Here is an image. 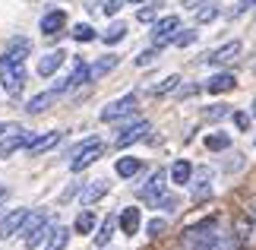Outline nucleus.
I'll return each instance as SVG.
<instances>
[{
	"instance_id": "obj_1",
	"label": "nucleus",
	"mask_w": 256,
	"mask_h": 250,
	"mask_svg": "<svg viewBox=\"0 0 256 250\" xmlns=\"http://www.w3.org/2000/svg\"><path fill=\"white\" fill-rule=\"evenodd\" d=\"M184 250H240L234 234L222 231L218 218H202V222L190 225L180 237Z\"/></svg>"
},
{
	"instance_id": "obj_2",
	"label": "nucleus",
	"mask_w": 256,
	"mask_h": 250,
	"mask_svg": "<svg viewBox=\"0 0 256 250\" xmlns=\"http://www.w3.org/2000/svg\"><path fill=\"white\" fill-rule=\"evenodd\" d=\"M51 215L48 212H28L26 215V222H22V228H19V231H22V244L32 250V247H38L44 241L48 234H51Z\"/></svg>"
},
{
	"instance_id": "obj_3",
	"label": "nucleus",
	"mask_w": 256,
	"mask_h": 250,
	"mask_svg": "<svg viewBox=\"0 0 256 250\" xmlns=\"http://www.w3.org/2000/svg\"><path fill=\"white\" fill-rule=\"evenodd\" d=\"M0 86L10 98H19L22 95V86H26V64H13L6 57H0Z\"/></svg>"
},
{
	"instance_id": "obj_4",
	"label": "nucleus",
	"mask_w": 256,
	"mask_h": 250,
	"mask_svg": "<svg viewBox=\"0 0 256 250\" xmlns=\"http://www.w3.org/2000/svg\"><path fill=\"white\" fill-rule=\"evenodd\" d=\"M102 152H104V143H102V139H95V136L86 139V143H80L70 152V171H86L92 162L102 158Z\"/></svg>"
},
{
	"instance_id": "obj_5",
	"label": "nucleus",
	"mask_w": 256,
	"mask_h": 250,
	"mask_svg": "<svg viewBox=\"0 0 256 250\" xmlns=\"http://www.w3.org/2000/svg\"><path fill=\"white\" fill-rule=\"evenodd\" d=\"M168 193V171H155L152 177H149V184L146 187H140V199H146V206H158V199Z\"/></svg>"
},
{
	"instance_id": "obj_6",
	"label": "nucleus",
	"mask_w": 256,
	"mask_h": 250,
	"mask_svg": "<svg viewBox=\"0 0 256 250\" xmlns=\"http://www.w3.org/2000/svg\"><path fill=\"white\" fill-rule=\"evenodd\" d=\"M234 241H238L240 250H253L256 247V225H253L250 212H240L234 218Z\"/></svg>"
},
{
	"instance_id": "obj_7",
	"label": "nucleus",
	"mask_w": 256,
	"mask_h": 250,
	"mask_svg": "<svg viewBox=\"0 0 256 250\" xmlns=\"http://www.w3.org/2000/svg\"><path fill=\"white\" fill-rule=\"evenodd\" d=\"M177 29H180V19H177V16H162L158 23L152 26V45H155V48L171 45L174 35H177Z\"/></svg>"
},
{
	"instance_id": "obj_8",
	"label": "nucleus",
	"mask_w": 256,
	"mask_h": 250,
	"mask_svg": "<svg viewBox=\"0 0 256 250\" xmlns=\"http://www.w3.org/2000/svg\"><path fill=\"white\" fill-rule=\"evenodd\" d=\"M136 111V95L130 92V95H124V98H117V102H111L102 111V121L104 124H114V121H120V117H130Z\"/></svg>"
},
{
	"instance_id": "obj_9",
	"label": "nucleus",
	"mask_w": 256,
	"mask_h": 250,
	"mask_svg": "<svg viewBox=\"0 0 256 250\" xmlns=\"http://www.w3.org/2000/svg\"><path fill=\"white\" fill-rule=\"evenodd\" d=\"M4 57H6V61H13V64H26L28 57H32V38L13 35L6 42V48H4Z\"/></svg>"
},
{
	"instance_id": "obj_10",
	"label": "nucleus",
	"mask_w": 256,
	"mask_h": 250,
	"mask_svg": "<svg viewBox=\"0 0 256 250\" xmlns=\"http://www.w3.org/2000/svg\"><path fill=\"white\" fill-rule=\"evenodd\" d=\"M240 51H244V45L234 38V42H224L222 48H215L212 54H206V64H215V67H222V64H234L240 57Z\"/></svg>"
},
{
	"instance_id": "obj_11",
	"label": "nucleus",
	"mask_w": 256,
	"mask_h": 250,
	"mask_svg": "<svg viewBox=\"0 0 256 250\" xmlns=\"http://www.w3.org/2000/svg\"><path fill=\"white\" fill-rule=\"evenodd\" d=\"M190 184H193V199H209L212 196V168H193L190 174Z\"/></svg>"
},
{
	"instance_id": "obj_12",
	"label": "nucleus",
	"mask_w": 256,
	"mask_h": 250,
	"mask_svg": "<svg viewBox=\"0 0 256 250\" xmlns=\"http://www.w3.org/2000/svg\"><path fill=\"white\" fill-rule=\"evenodd\" d=\"M149 121H136L133 127H124L120 130V133H117V139H114V146L117 149H126V146H133V143H140V139L146 136V133H149Z\"/></svg>"
},
{
	"instance_id": "obj_13",
	"label": "nucleus",
	"mask_w": 256,
	"mask_h": 250,
	"mask_svg": "<svg viewBox=\"0 0 256 250\" xmlns=\"http://www.w3.org/2000/svg\"><path fill=\"white\" fill-rule=\"evenodd\" d=\"M28 139H32V133H26V130L6 133L4 139H0V158H10L13 152H19V149H26V146H28Z\"/></svg>"
},
{
	"instance_id": "obj_14",
	"label": "nucleus",
	"mask_w": 256,
	"mask_h": 250,
	"mask_svg": "<svg viewBox=\"0 0 256 250\" xmlns=\"http://www.w3.org/2000/svg\"><path fill=\"white\" fill-rule=\"evenodd\" d=\"M26 215H28V209H13V212L0 215V237H10V234H16L19 228H22Z\"/></svg>"
},
{
	"instance_id": "obj_15",
	"label": "nucleus",
	"mask_w": 256,
	"mask_h": 250,
	"mask_svg": "<svg viewBox=\"0 0 256 250\" xmlns=\"http://www.w3.org/2000/svg\"><path fill=\"white\" fill-rule=\"evenodd\" d=\"M66 26V13L64 10H51V13H44L42 16V32L48 38H54V35H60V29Z\"/></svg>"
},
{
	"instance_id": "obj_16",
	"label": "nucleus",
	"mask_w": 256,
	"mask_h": 250,
	"mask_svg": "<svg viewBox=\"0 0 256 250\" xmlns=\"http://www.w3.org/2000/svg\"><path fill=\"white\" fill-rule=\"evenodd\" d=\"M117 61H120L117 54H104V57H98V61L88 67V83H98L102 76H108V73H111V70L117 67Z\"/></svg>"
},
{
	"instance_id": "obj_17",
	"label": "nucleus",
	"mask_w": 256,
	"mask_h": 250,
	"mask_svg": "<svg viewBox=\"0 0 256 250\" xmlns=\"http://www.w3.org/2000/svg\"><path fill=\"white\" fill-rule=\"evenodd\" d=\"M57 143H60V133L54 130V133H44V136H32L26 149H28V155H42V152H48V149H54Z\"/></svg>"
},
{
	"instance_id": "obj_18",
	"label": "nucleus",
	"mask_w": 256,
	"mask_h": 250,
	"mask_svg": "<svg viewBox=\"0 0 256 250\" xmlns=\"http://www.w3.org/2000/svg\"><path fill=\"white\" fill-rule=\"evenodd\" d=\"M64 61H66V54H64V51H51V54H44L42 61H38V76H54L57 70L64 67Z\"/></svg>"
},
{
	"instance_id": "obj_19",
	"label": "nucleus",
	"mask_w": 256,
	"mask_h": 250,
	"mask_svg": "<svg viewBox=\"0 0 256 250\" xmlns=\"http://www.w3.org/2000/svg\"><path fill=\"white\" fill-rule=\"evenodd\" d=\"M140 222H142V215H140L136 206H126L124 212L117 215V225L124 228V234H136V231H140Z\"/></svg>"
},
{
	"instance_id": "obj_20",
	"label": "nucleus",
	"mask_w": 256,
	"mask_h": 250,
	"mask_svg": "<svg viewBox=\"0 0 256 250\" xmlns=\"http://www.w3.org/2000/svg\"><path fill=\"white\" fill-rule=\"evenodd\" d=\"M54 98H57L54 89H48V92H38V95H32V98L26 102V111H28V114H42V111H48V108L54 105Z\"/></svg>"
},
{
	"instance_id": "obj_21",
	"label": "nucleus",
	"mask_w": 256,
	"mask_h": 250,
	"mask_svg": "<svg viewBox=\"0 0 256 250\" xmlns=\"http://www.w3.org/2000/svg\"><path fill=\"white\" fill-rule=\"evenodd\" d=\"M108 193V181H92V184H86L82 190H80V203L82 206H92V203H98Z\"/></svg>"
},
{
	"instance_id": "obj_22",
	"label": "nucleus",
	"mask_w": 256,
	"mask_h": 250,
	"mask_svg": "<svg viewBox=\"0 0 256 250\" xmlns=\"http://www.w3.org/2000/svg\"><path fill=\"white\" fill-rule=\"evenodd\" d=\"M238 86V79H234L231 73H215L209 83H206V92H212V95H222V92H231V89Z\"/></svg>"
},
{
	"instance_id": "obj_23",
	"label": "nucleus",
	"mask_w": 256,
	"mask_h": 250,
	"mask_svg": "<svg viewBox=\"0 0 256 250\" xmlns=\"http://www.w3.org/2000/svg\"><path fill=\"white\" fill-rule=\"evenodd\" d=\"M190 174H193V165L186 162V158H177L171 165V171H168V177L174 184H190Z\"/></svg>"
},
{
	"instance_id": "obj_24",
	"label": "nucleus",
	"mask_w": 256,
	"mask_h": 250,
	"mask_svg": "<svg viewBox=\"0 0 256 250\" xmlns=\"http://www.w3.org/2000/svg\"><path fill=\"white\" fill-rule=\"evenodd\" d=\"M114 171H117V177H133V174H140V171H142V162H140V158H133V155L117 158Z\"/></svg>"
},
{
	"instance_id": "obj_25",
	"label": "nucleus",
	"mask_w": 256,
	"mask_h": 250,
	"mask_svg": "<svg viewBox=\"0 0 256 250\" xmlns=\"http://www.w3.org/2000/svg\"><path fill=\"white\" fill-rule=\"evenodd\" d=\"M114 228H117V215H108L104 222H102V228H98V234H95V244L98 247H108V244H111V237H114Z\"/></svg>"
},
{
	"instance_id": "obj_26",
	"label": "nucleus",
	"mask_w": 256,
	"mask_h": 250,
	"mask_svg": "<svg viewBox=\"0 0 256 250\" xmlns=\"http://www.w3.org/2000/svg\"><path fill=\"white\" fill-rule=\"evenodd\" d=\"M66 241H70V231H66L64 225H54L51 234H48V247H44V250H64Z\"/></svg>"
},
{
	"instance_id": "obj_27",
	"label": "nucleus",
	"mask_w": 256,
	"mask_h": 250,
	"mask_svg": "<svg viewBox=\"0 0 256 250\" xmlns=\"http://www.w3.org/2000/svg\"><path fill=\"white\" fill-rule=\"evenodd\" d=\"M82 83H88V64L76 61V64H73V73L66 76V92H70V89H76V86H82Z\"/></svg>"
},
{
	"instance_id": "obj_28",
	"label": "nucleus",
	"mask_w": 256,
	"mask_h": 250,
	"mask_svg": "<svg viewBox=\"0 0 256 250\" xmlns=\"http://www.w3.org/2000/svg\"><path fill=\"white\" fill-rule=\"evenodd\" d=\"M202 143H206V149H212V152H224V149H231V136L228 133H209Z\"/></svg>"
},
{
	"instance_id": "obj_29",
	"label": "nucleus",
	"mask_w": 256,
	"mask_h": 250,
	"mask_svg": "<svg viewBox=\"0 0 256 250\" xmlns=\"http://www.w3.org/2000/svg\"><path fill=\"white\" fill-rule=\"evenodd\" d=\"M124 38H126V23H111L108 32L102 35V42L104 45H117V42H124Z\"/></svg>"
},
{
	"instance_id": "obj_30",
	"label": "nucleus",
	"mask_w": 256,
	"mask_h": 250,
	"mask_svg": "<svg viewBox=\"0 0 256 250\" xmlns=\"http://www.w3.org/2000/svg\"><path fill=\"white\" fill-rule=\"evenodd\" d=\"M76 231H80V234H88V231H92V228H95V212H92V209H82V212L80 215H76Z\"/></svg>"
},
{
	"instance_id": "obj_31",
	"label": "nucleus",
	"mask_w": 256,
	"mask_h": 250,
	"mask_svg": "<svg viewBox=\"0 0 256 250\" xmlns=\"http://www.w3.org/2000/svg\"><path fill=\"white\" fill-rule=\"evenodd\" d=\"M177 86H180V76H177V73H174V76H168V79H162V83H158V86H152V89H149V92H152V95H168V92H174V89H177Z\"/></svg>"
},
{
	"instance_id": "obj_32",
	"label": "nucleus",
	"mask_w": 256,
	"mask_h": 250,
	"mask_svg": "<svg viewBox=\"0 0 256 250\" xmlns=\"http://www.w3.org/2000/svg\"><path fill=\"white\" fill-rule=\"evenodd\" d=\"M228 114H231V105H212V108H206V111H202L206 121H224Z\"/></svg>"
},
{
	"instance_id": "obj_33",
	"label": "nucleus",
	"mask_w": 256,
	"mask_h": 250,
	"mask_svg": "<svg viewBox=\"0 0 256 250\" xmlns=\"http://www.w3.org/2000/svg\"><path fill=\"white\" fill-rule=\"evenodd\" d=\"M218 13H222V10L215 7V4H206V7L200 10V13H196V26H206V23H212V19L218 16Z\"/></svg>"
},
{
	"instance_id": "obj_34",
	"label": "nucleus",
	"mask_w": 256,
	"mask_h": 250,
	"mask_svg": "<svg viewBox=\"0 0 256 250\" xmlns=\"http://www.w3.org/2000/svg\"><path fill=\"white\" fill-rule=\"evenodd\" d=\"M193 42H196V29H184V32L177 29V35H174V45L177 48H190Z\"/></svg>"
},
{
	"instance_id": "obj_35",
	"label": "nucleus",
	"mask_w": 256,
	"mask_h": 250,
	"mask_svg": "<svg viewBox=\"0 0 256 250\" xmlns=\"http://www.w3.org/2000/svg\"><path fill=\"white\" fill-rule=\"evenodd\" d=\"M73 38H76V42H95V29L88 23H80L73 29Z\"/></svg>"
},
{
	"instance_id": "obj_36",
	"label": "nucleus",
	"mask_w": 256,
	"mask_h": 250,
	"mask_svg": "<svg viewBox=\"0 0 256 250\" xmlns=\"http://www.w3.org/2000/svg\"><path fill=\"white\" fill-rule=\"evenodd\" d=\"M164 231H168V222H164V218H152V222L146 225V234L149 237H162Z\"/></svg>"
},
{
	"instance_id": "obj_37",
	"label": "nucleus",
	"mask_w": 256,
	"mask_h": 250,
	"mask_svg": "<svg viewBox=\"0 0 256 250\" xmlns=\"http://www.w3.org/2000/svg\"><path fill=\"white\" fill-rule=\"evenodd\" d=\"M155 57H158V48H149V51H142L140 57H136V67H149V64H155Z\"/></svg>"
},
{
	"instance_id": "obj_38",
	"label": "nucleus",
	"mask_w": 256,
	"mask_h": 250,
	"mask_svg": "<svg viewBox=\"0 0 256 250\" xmlns=\"http://www.w3.org/2000/svg\"><path fill=\"white\" fill-rule=\"evenodd\" d=\"M155 13H158V4H149V7H142L140 13H136V19H140V23H152Z\"/></svg>"
},
{
	"instance_id": "obj_39",
	"label": "nucleus",
	"mask_w": 256,
	"mask_h": 250,
	"mask_svg": "<svg viewBox=\"0 0 256 250\" xmlns=\"http://www.w3.org/2000/svg\"><path fill=\"white\" fill-rule=\"evenodd\" d=\"M234 124H238V130H250L253 114H247V111H234Z\"/></svg>"
},
{
	"instance_id": "obj_40",
	"label": "nucleus",
	"mask_w": 256,
	"mask_h": 250,
	"mask_svg": "<svg viewBox=\"0 0 256 250\" xmlns=\"http://www.w3.org/2000/svg\"><path fill=\"white\" fill-rule=\"evenodd\" d=\"M120 7H124V0H104V4H102V13L104 16H114Z\"/></svg>"
},
{
	"instance_id": "obj_41",
	"label": "nucleus",
	"mask_w": 256,
	"mask_h": 250,
	"mask_svg": "<svg viewBox=\"0 0 256 250\" xmlns=\"http://www.w3.org/2000/svg\"><path fill=\"white\" fill-rule=\"evenodd\" d=\"M253 4H256V0H238V7H234V10H231V16H240V13H244V10H250Z\"/></svg>"
},
{
	"instance_id": "obj_42",
	"label": "nucleus",
	"mask_w": 256,
	"mask_h": 250,
	"mask_svg": "<svg viewBox=\"0 0 256 250\" xmlns=\"http://www.w3.org/2000/svg\"><path fill=\"white\" fill-rule=\"evenodd\" d=\"M16 130H22L19 124H0V133H16Z\"/></svg>"
},
{
	"instance_id": "obj_43",
	"label": "nucleus",
	"mask_w": 256,
	"mask_h": 250,
	"mask_svg": "<svg viewBox=\"0 0 256 250\" xmlns=\"http://www.w3.org/2000/svg\"><path fill=\"white\" fill-rule=\"evenodd\" d=\"M200 4H206V0H184V10H196Z\"/></svg>"
},
{
	"instance_id": "obj_44",
	"label": "nucleus",
	"mask_w": 256,
	"mask_h": 250,
	"mask_svg": "<svg viewBox=\"0 0 256 250\" xmlns=\"http://www.w3.org/2000/svg\"><path fill=\"white\" fill-rule=\"evenodd\" d=\"M250 218H253V225H256V199H253V209H250Z\"/></svg>"
},
{
	"instance_id": "obj_45",
	"label": "nucleus",
	"mask_w": 256,
	"mask_h": 250,
	"mask_svg": "<svg viewBox=\"0 0 256 250\" xmlns=\"http://www.w3.org/2000/svg\"><path fill=\"white\" fill-rule=\"evenodd\" d=\"M10 196V190H0V203H4V199Z\"/></svg>"
},
{
	"instance_id": "obj_46",
	"label": "nucleus",
	"mask_w": 256,
	"mask_h": 250,
	"mask_svg": "<svg viewBox=\"0 0 256 250\" xmlns=\"http://www.w3.org/2000/svg\"><path fill=\"white\" fill-rule=\"evenodd\" d=\"M126 4H146V0H126Z\"/></svg>"
},
{
	"instance_id": "obj_47",
	"label": "nucleus",
	"mask_w": 256,
	"mask_h": 250,
	"mask_svg": "<svg viewBox=\"0 0 256 250\" xmlns=\"http://www.w3.org/2000/svg\"><path fill=\"white\" fill-rule=\"evenodd\" d=\"M253 117H256V102H253Z\"/></svg>"
}]
</instances>
